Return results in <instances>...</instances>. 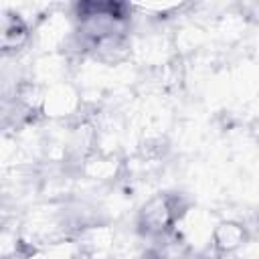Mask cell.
<instances>
[{"mask_svg":"<svg viewBox=\"0 0 259 259\" xmlns=\"http://www.w3.org/2000/svg\"><path fill=\"white\" fill-rule=\"evenodd\" d=\"M24 38H26L24 22L20 18H8L4 22V32H2V47H4V51L20 47Z\"/></svg>","mask_w":259,"mask_h":259,"instance_id":"obj_1","label":"cell"}]
</instances>
